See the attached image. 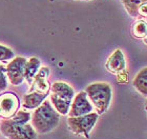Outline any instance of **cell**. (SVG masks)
Masks as SVG:
<instances>
[{"label": "cell", "instance_id": "cell-1", "mask_svg": "<svg viewBox=\"0 0 147 139\" xmlns=\"http://www.w3.org/2000/svg\"><path fill=\"white\" fill-rule=\"evenodd\" d=\"M30 119V113L19 111L11 119L3 120L0 124V130L9 139H37L36 131L28 124Z\"/></svg>", "mask_w": 147, "mask_h": 139}, {"label": "cell", "instance_id": "cell-2", "mask_svg": "<svg viewBox=\"0 0 147 139\" xmlns=\"http://www.w3.org/2000/svg\"><path fill=\"white\" fill-rule=\"evenodd\" d=\"M59 113L49 101H43L33 114V127L39 133H49L59 124Z\"/></svg>", "mask_w": 147, "mask_h": 139}, {"label": "cell", "instance_id": "cell-3", "mask_svg": "<svg viewBox=\"0 0 147 139\" xmlns=\"http://www.w3.org/2000/svg\"><path fill=\"white\" fill-rule=\"evenodd\" d=\"M51 103L61 115H67L71 101L75 97L74 89L65 82H55L51 87Z\"/></svg>", "mask_w": 147, "mask_h": 139}, {"label": "cell", "instance_id": "cell-4", "mask_svg": "<svg viewBox=\"0 0 147 139\" xmlns=\"http://www.w3.org/2000/svg\"><path fill=\"white\" fill-rule=\"evenodd\" d=\"M85 93L98 111V114H103L108 108L111 101V87L105 82H96L86 87Z\"/></svg>", "mask_w": 147, "mask_h": 139}, {"label": "cell", "instance_id": "cell-5", "mask_svg": "<svg viewBox=\"0 0 147 139\" xmlns=\"http://www.w3.org/2000/svg\"><path fill=\"white\" fill-rule=\"evenodd\" d=\"M98 120V113H88V114L78 116V117H68V127L77 135H83L84 137H89V132L95 127Z\"/></svg>", "mask_w": 147, "mask_h": 139}, {"label": "cell", "instance_id": "cell-6", "mask_svg": "<svg viewBox=\"0 0 147 139\" xmlns=\"http://www.w3.org/2000/svg\"><path fill=\"white\" fill-rule=\"evenodd\" d=\"M26 59L23 57H16L6 66V76L13 85H19L24 80V68Z\"/></svg>", "mask_w": 147, "mask_h": 139}, {"label": "cell", "instance_id": "cell-7", "mask_svg": "<svg viewBox=\"0 0 147 139\" xmlns=\"http://www.w3.org/2000/svg\"><path fill=\"white\" fill-rule=\"evenodd\" d=\"M92 110H94V106L89 101L87 94L85 93V91H82L74 97L68 114H69V117H78V116L92 113Z\"/></svg>", "mask_w": 147, "mask_h": 139}, {"label": "cell", "instance_id": "cell-8", "mask_svg": "<svg viewBox=\"0 0 147 139\" xmlns=\"http://www.w3.org/2000/svg\"><path fill=\"white\" fill-rule=\"evenodd\" d=\"M18 105V98L12 93H6L0 96V115L3 117H12L17 111Z\"/></svg>", "mask_w": 147, "mask_h": 139}, {"label": "cell", "instance_id": "cell-9", "mask_svg": "<svg viewBox=\"0 0 147 139\" xmlns=\"http://www.w3.org/2000/svg\"><path fill=\"white\" fill-rule=\"evenodd\" d=\"M49 75V68H39L38 73L35 76L34 80L32 82L31 92H40V93H47L49 90V83L47 81V77Z\"/></svg>", "mask_w": 147, "mask_h": 139}, {"label": "cell", "instance_id": "cell-10", "mask_svg": "<svg viewBox=\"0 0 147 139\" xmlns=\"http://www.w3.org/2000/svg\"><path fill=\"white\" fill-rule=\"evenodd\" d=\"M126 68V61L124 54L121 49H116L109 56L106 61V68L111 73H120L124 71Z\"/></svg>", "mask_w": 147, "mask_h": 139}, {"label": "cell", "instance_id": "cell-11", "mask_svg": "<svg viewBox=\"0 0 147 139\" xmlns=\"http://www.w3.org/2000/svg\"><path fill=\"white\" fill-rule=\"evenodd\" d=\"M46 96H47V93L40 92H31L30 94H26L23 96V108L26 110L37 108L44 101Z\"/></svg>", "mask_w": 147, "mask_h": 139}, {"label": "cell", "instance_id": "cell-12", "mask_svg": "<svg viewBox=\"0 0 147 139\" xmlns=\"http://www.w3.org/2000/svg\"><path fill=\"white\" fill-rule=\"evenodd\" d=\"M40 65H41V62L36 57H32V58H30L26 61V64H25V68H24V79L30 84L33 82L35 76H36V74L39 71Z\"/></svg>", "mask_w": 147, "mask_h": 139}, {"label": "cell", "instance_id": "cell-13", "mask_svg": "<svg viewBox=\"0 0 147 139\" xmlns=\"http://www.w3.org/2000/svg\"><path fill=\"white\" fill-rule=\"evenodd\" d=\"M132 85L141 95L147 97V68H142L134 79Z\"/></svg>", "mask_w": 147, "mask_h": 139}, {"label": "cell", "instance_id": "cell-14", "mask_svg": "<svg viewBox=\"0 0 147 139\" xmlns=\"http://www.w3.org/2000/svg\"><path fill=\"white\" fill-rule=\"evenodd\" d=\"M122 3L129 15L135 17V18H138L139 7L142 4L147 3V0H122Z\"/></svg>", "mask_w": 147, "mask_h": 139}, {"label": "cell", "instance_id": "cell-15", "mask_svg": "<svg viewBox=\"0 0 147 139\" xmlns=\"http://www.w3.org/2000/svg\"><path fill=\"white\" fill-rule=\"evenodd\" d=\"M132 35L137 38L147 37V21L144 20H138L131 28Z\"/></svg>", "mask_w": 147, "mask_h": 139}, {"label": "cell", "instance_id": "cell-16", "mask_svg": "<svg viewBox=\"0 0 147 139\" xmlns=\"http://www.w3.org/2000/svg\"><path fill=\"white\" fill-rule=\"evenodd\" d=\"M14 52L12 49L3 46L0 44V61H5V60H9V59L14 58Z\"/></svg>", "mask_w": 147, "mask_h": 139}, {"label": "cell", "instance_id": "cell-17", "mask_svg": "<svg viewBox=\"0 0 147 139\" xmlns=\"http://www.w3.org/2000/svg\"><path fill=\"white\" fill-rule=\"evenodd\" d=\"M6 71L4 66L0 64V92H2L3 90H5L7 87V79H6Z\"/></svg>", "mask_w": 147, "mask_h": 139}, {"label": "cell", "instance_id": "cell-18", "mask_svg": "<svg viewBox=\"0 0 147 139\" xmlns=\"http://www.w3.org/2000/svg\"><path fill=\"white\" fill-rule=\"evenodd\" d=\"M117 81L119 83H125V82H127V72L125 70L119 73L118 78H117Z\"/></svg>", "mask_w": 147, "mask_h": 139}, {"label": "cell", "instance_id": "cell-19", "mask_svg": "<svg viewBox=\"0 0 147 139\" xmlns=\"http://www.w3.org/2000/svg\"><path fill=\"white\" fill-rule=\"evenodd\" d=\"M139 17H147V3L142 4L138 9Z\"/></svg>", "mask_w": 147, "mask_h": 139}, {"label": "cell", "instance_id": "cell-20", "mask_svg": "<svg viewBox=\"0 0 147 139\" xmlns=\"http://www.w3.org/2000/svg\"><path fill=\"white\" fill-rule=\"evenodd\" d=\"M145 108L147 110V100H146V103H145Z\"/></svg>", "mask_w": 147, "mask_h": 139}]
</instances>
